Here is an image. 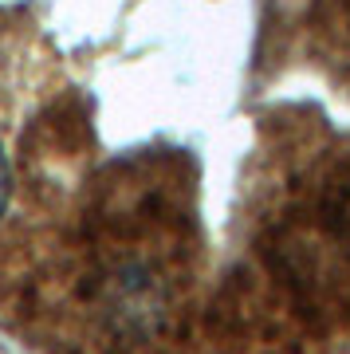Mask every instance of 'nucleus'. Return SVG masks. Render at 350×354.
<instances>
[{
	"instance_id": "1",
	"label": "nucleus",
	"mask_w": 350,
	"mask_h": 354,
	"mask_svg": "<svg viewBox=\"0 0 350 354\" xmlns=\"http://www.w3.org/2000/svg\"><path fill=\"white\" fill-rule=\"evenodd\" d=\"M8 193H12V174H8V162H4V150H0V213L8 205Z\"/></svg>"
}]
</instances>
